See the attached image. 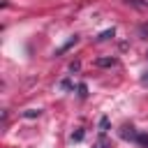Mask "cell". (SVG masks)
<instances>
[{
    "instance_id": "obj_1",
    "label": "cell",
    "mask_w": 148,
    "mask_h": 148,
    "mask_svg": "<svg viewBox=\"0 0 148 148\" xmlns=\"http://www.w3.org/2000/svg\"><path fill=\"white\" fill-rule=\"evenodd\" d=\"M118 134H120L125 141H136V139H139V132L134 130V125H123V127L118 130Z\"/></svg>"
},
{
    "instance_id": "obj_2",
    "label": "cell",
    "mask_w": 148,
    "mask_h": 148,
    "mask_svg": "<svg viewBox=\"0 0 148 148\" xmlns=\"http://www.w3.org/2000/svg\"><path fill=\"white\" fill-rule=\"evenodd\" d=\"M76 42H79V37H76V35H74V37H69V39H67V42H65V44H62V46L56 51V56H62V53H65V51H69V49H72Z\"/></svg>"
},
{
    "instance_id": "obj_3",
    "label": "cell",
    "mask_w": 148,
    "mask_h": 148,
    "mask_svg": "<svg viewBox=\"0 0 148 148\" xmlns=\"http://www.w3.org/2000/svg\"><path fill=\"white\" fill-rule=\"evenodd\" d=\"M116 62H118L116 58H99L97 60V67H113Z\"/></svg>"
},
{
    "instance_id": "obj_4",
    "label": "cell",
    "mask_w": 148,
    "mask_h": 148,
    "mask_svg": "<svg viewBox=\"0 0 148 148\" xmlns=\"http://www.w3.org/2000/svg\"><path fill=\"white\" fill-rule=\"evenodd\" d=\"M106 130H109V118L102 116L99 118V134H106Z\"/></svg>"
},
{
    "instance_id": "obj_5",
    "label": "cell",
    "mask_w": 148,
    "mask_h": 148,
    "mask_svg": "<svg viewBox=\"0 0 148 148\" xmlns=\"http://www.w3.org/2000/svg\"><path fill=\"white\" fill-rule=\"evenodd\" d=\"M113 35H116V30H113V28H111V30H104V32H102V35H99V37H97V39H99V42H106V39H111V37H113Z\"/></svg>"
},
{
    "instance_id": "obj_6",
    "label": "cell",
    "mask_w": 148,
    "mask_h": 148,
    "mask_svg": "<svg viewBox=\"0 0 148 148\" xmlns=\"http://www.w3.org/2000/svg\"><path fill=\"white\" fill-rule=\"evenodd\" d=\"M39 113H42V111H39V109H28V111H25V113H23V116H25V118H37V116H39Z\"/></svg>"
},
{
    "instance_id": "obj_7",
    "label": "cell",
    "mask_w": 148,
    "mask_h": 148,
    "mask_svg": "<svg viewBox=\"0 0 148 148\" xmlns=\"http://www.w3.org/2000/svg\"><path fill=\"white\" fill-rule=\"evenodd\" d=\"M136 143H141L143 148H148V134H139V139H136Z\"/></svg>"
},
{
    "instance_id": "obj_8",
    "label": "cell",
    "mask_w": 148,
    "mask_h": 148,
    "mask_svg": "<svg viewBox=\"0 0 148 148\" xmlns=\"http://www.w3.org/2000/svg\"><path fill=\"white\" fill-rule=\"evenodd\" d=\"M83 139V130H76L74 134H72V141H81Z\"/></svg>"
},
{
    "instance_id": "obj_9",
    "label": "cell",
    "mask_w": 148,
    "mask_h": 148,
    "mask_svg": "<svg viewBox=\"0 0 148 148\" xmlns=\"http://www.w3.org/2000/svg\"><path fill=\"white\" fill-rule=\"evenodd\" d=\"M88 95V90H86V86L83 83H79V97H86Z\"/></svg>"
},
{
    "instance_id": "obj_10",
    "label": "cell",
    "mask_w": 148,
    "mask_h": 148,
    "mask_svg": "<svg viewBox=\"0 0 148 148\" xmlns=\"http://www.w3.org/2000/svg\"><path fill=\"white\" fill-rule=\"evenodd\" d=\"M60 86H62V88H65V90H72V81H62V83H60Z\"/></svg>"
}]
</instances>
